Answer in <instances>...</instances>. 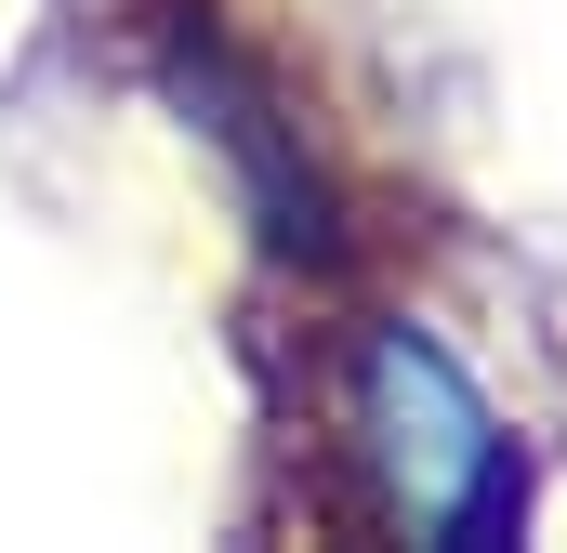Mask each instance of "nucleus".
I'll return each mask as SVG.
<instances>
[{"mask_svg": "<svg viewBox=\"0 0 567 553\" xmlns=\"http://www.w3.org/2000/svg\"><path fill=\"white\" fill-rule=\"evenodd\" d=\"M370 448H383V474H396V501H410L423 528H462V514L502 488L488 409L462 396V369H449L435 343H410V330L370 343Z\"/></svg>", "mask_w": 567, "mask_h": 553, "instance_id": "1", "label": "nucleus"}]
</instances>
